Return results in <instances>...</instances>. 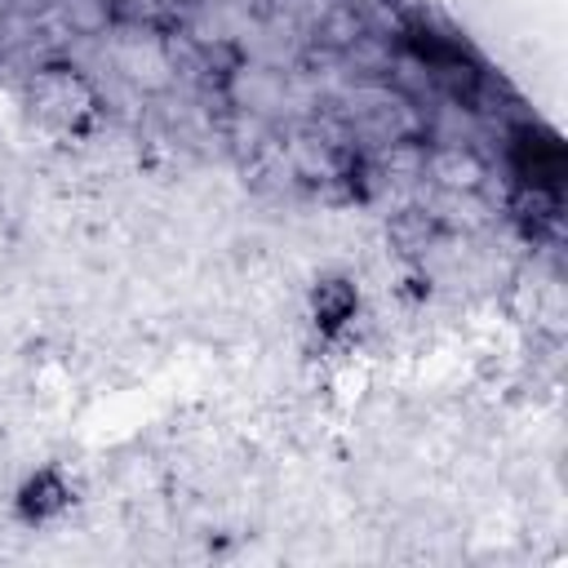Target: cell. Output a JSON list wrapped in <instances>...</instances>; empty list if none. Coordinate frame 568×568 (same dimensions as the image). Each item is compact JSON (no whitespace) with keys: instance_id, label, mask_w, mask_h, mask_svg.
Wrapping results in <instances>:
<instances>
[{"instance_id":"cell-1","label":"cell","mask_w":568,"mask_h":568,"mask_svg":"<svg viewBox=\"0 0 568 568\" xmlns=\"http://www.w3.org/2000/svg\"><path fill=\"white\" fill-rule=\"evenodd\" d=\"M426 173L435 182V191L448 195H479L488 164L475 155V146H430L426 151Z\"/></svg>"},{"instance_id":"cell-2","label":"cell","mask_w":568,"mask_h":568,"mask_svg":"<svg viewBox=\"0 0 568 568\" xmlns=\"http://www.w3.org/2000/svg\"><path fill=\"white\" fill-rule=\"evenodd\" d=\"M71 506V484L58 475V470H36L22 488H18V515L27 519V524H49V519H58L62 510Z\"/></svg>"},{"instance_id":"cell-3","label":"cell","mask_w":568,"mask_h":568,"mask_svg":"<svg viewBox=\"0 0 568 568\" xmlns=\"http://www.w3.org/2000/svg\"><path fill=\"white\" fill-rule=\"evenodd\" d=\"M355 306H359V297H355V284H346V280H320V288L311 293V311L324 333H337L355 315Z\"/></svg>"}]
</instances>
